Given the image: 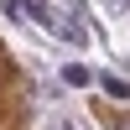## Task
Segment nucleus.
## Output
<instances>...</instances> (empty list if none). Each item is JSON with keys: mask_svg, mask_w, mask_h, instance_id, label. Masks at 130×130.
<instances>
[{"mask_svg": "<svg viewBox=\"0 0 130 130\" xmlns=\"http://www.w3.org/2000/svg\"><path fill=\"white\" fill-rule=\"evenodd\" d=\"M5 5L16 10V16H31L37 26H47V31H57V37H73V42H83V31H78V26H68V21H62L57 10H47L42 0H5Z\"/></svg>", "mask_w": 130, "mask_h": 130, "instance_id": "nucleus-1", "label": "nucleus"}, {"mask_svg": "<svg viewBox=\"0 0 130 130\" xmlns=\"http://www.w3.org/2000/svg\"><path fill=\"white\" fill-rule=\"evenodd\" d=\"M104 94H109V99H130V89H125V78H115V73L104 78Z\"/></svg>", "mask_w": 130, "mask_h": 130, "instance_id": "nucleus-2", "label": "nucleus"}, {"mask_svg": "<svg viewBox=\"0 0 130 130\" xmlns=\"http://www.w3.org/2000/svg\"><path fill=\"white\" fill-rule=\"evenodd\" d=\"M62 78H68V83H89V68H78V62H68V68H62Z\"/></svg>", "mask_w": 130, "mask_h": 130, "instance_id": "nucleus-3", "label": "nucleus"}]
</instances>
